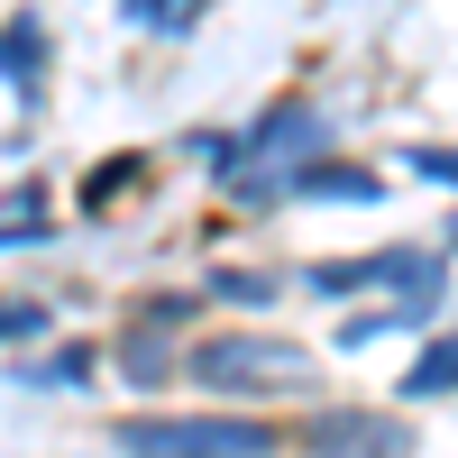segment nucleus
Wrapping results in <instances>:
<instances>
[{
    "mask_svg": "<svg viewBox=\"0 0 458 458\" xmlns=\"http://www.w3.org/2000/svg\"><path fill=\"white\" fill-rule=\"evenodd\" d=\"M302 376H312V358L266 330H229L193 349V386H211V394H266V386H302Z\"/></svg>",
    "mask_w": 458,
    "mask_h": 458,
    "instance_id": "nucleus-1",
    "label": "nucleus"
},
{
    "mask_svg": "<svg viewBox=\"0 0 458 458\" xmlns=\"http://www.w3.org/2000/svg\"><path fill=\"white\" fill-rule=\"evenodd\" d=\"M120 449H138V458H266L276 431L266 422H138Z\"/></svg>",
    "mask_w": 458,
    "mask_h": 458,
    "instance_id": "nucleus-2",
    "label": "nucleus"
},
{
    "mask_svg": "<svg viewBox=\"0 0 458 458\" xmlns=\"http://www.w3.org/2000/svg\"><path fill=\"white\" fill-rule=\"evenodd\" d=\"M312 449L321 458H386V449H403V422H386V412H321Z\"/></svg>",
    "mask_w": 458,
    "mask_h": 458,
    "instance_id": "nucleus-3",
    "label": "nucleus"
},
{
    "mask_svg": "<svg viewBox=\"0 0 458 458\" xmlns=\"http://www.w3.org/2000/svg\"><path fill=\"white\" fill-rule=\"evenodd\" d=\"M403 394H458V330H449V339H431V349L412 358Z\"/></svg>",
    "mask_w": 458,
    "mask_h": 458,
    "instance_id": "nucleus-4",
    "label": "nucleus"
},
{
    "mask_svg": "<svg viewBox=\"0 0 458 458\" xmlns=\"http://www.w3.org/2000/svg\"><path fill=\"white\" fill-rule=\"evenodd\" d=\"M293 193H339V202H376V174H358V165H312L293 183Z\"/></svg>",
    "mask_w": 458,
    "mask_h": 458,
    "instance_id": "nucleus-5",
    "label": "nucleus"
},
{
    "mask_svg": "<svg viewBox=\"0 0 458 458\" xmlns=\"http://www.w3.org/2000/svg\"><path fill=\"white\" fill-rule=\"evenodd\" d=\"M129 19H138V28L157 19L165 37H183V28H193V0H129Z\"/></svg>",
    "mask_w": 458,
    "mask_h": 458,
    "instance_id": "nucleus-6",
    "label": "nucleus"
},
{
    "mask_svg": "<svg viewBox=\"0 0 458 458\" xmlns=\"http://www.w3.org/2000/svg\"><path fill=\"white\" fill-rule=\"evenodd\" d=\"M0 73H19V83L37 73V28H28V19H19L10 37H0Z\"/></svg>",
    "mask_w": 458,
    "mask_h": 458,
    "instance_id": "nucleus-7",
    "label": "nucleus"
},
{
    "mask_svg": "<svg viewBox=\"0 0 458 458\" xmlns=\"http://www.w3.org/2000/svg\"><path fill=\"white\" fill-rule=\"evenodd\" d=\"M83 367H92V349H64V358L37 367V386H83Z\"/></svg>",
    "mask_w": 458,
    "mask_h": 458,
    "instance_id": "nucleus-8",
    "label": "nucleus"
},
{
    "mask_svg": "<svg viewBox=\"0 0 458 458\" xmlns=\"http://www.w3.org/2000/svg\"><path fill=\"white\" fill-rule=\"evenodd\" d=\"M412 174H431V183H458V147H422V157H412Z\"/></svg>",
    "mask_w": 458,
    "mask_h": 458,
    "instance_id": "nucleus-9",
    "label": "nucleus"
},
{
    "mask_svg": "<svg viewBox=\"0 0 458 458\" xmlns=\"http://www.w3.org/2000/svg\"><path fill=\"white\" fill-rule=\"evenodd\" d=\"M37 321H47V312H37V302H10V312H0V339H28Z\"/></svg>",
    "mask_w": 458,
    "mask_h": 458,
    "instance_id": "nucleus-10",
    "label": "nucleus"
}]
</instances>
